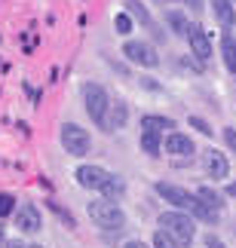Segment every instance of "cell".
Listing matches in <instances>:
<instances>
[{
	"label": "cell",
	"mask_w": 236,
	"mask_h": 248,
	"mask_svg": "<svg viewBox=\"0 0 236 248\" xmlns=\"http://www.w3.org/2000/svg\"><path fill=\"white\" fill-rule=\"evenodd\" d=\"M157 193L163 196L166 202H172L175 208H181V212H193L196 217H203V221H209V224L218 221V212H212V208L205 205L196 193H190V190H184V187H178V184H166V181H159Z\"/></svg>",
	"instance_id": "1"
},
{
	"label": "cell",
	"mask_w": 236,
	"mask_h": 248,
	"mask_svg": "<svg viewBox=\"0 0 236 248\" xmlns=\"http://www.w3.org/2000/svg\"><path fill=\"white\" fill-rule=\"evenodd\" d=\"M83 104H86V113L92 117V123H95L98 129L110 132V120H108L110 101H108V92L101 89L98 83H86V86H83Z\"/></svg>",
	"instance_id": "2"
},
{
	"label": "cell",
	"mask_w": 236,
	"mask_h": 248,
	"mask_svg": "<svg viewBox=\"0 0 236 248\" xmlns=\"http://www.w3.org/2000/svg\"><path fill=\"white\" fill-rule=\"evenodd\" d=\"M159 227H163V233H169L175 239V245H190L196 239V227L190 221V215L184 212H163L159 215Z\"/></svg>",
	"instance_id": "3"
},
{
	"label": "cell",
	"mask_w": 236,
	"mask_h": 248,
	"mask_svg": "<svg viewBox=\"0 0 236 248\" xmlns=\"http://www.w3.org/2000/svg\"><path fill=\"white\" fill-rule=\"evenodd\" d=\"M89 217L101 230H123L126 227V212L114 199H95V202H89Z\"/></svg>",
	"instance_id": "4"
},
{
	"label": "cell",
	"mask_w": 236,
	"mask_h": 248,
	"mask_svg": "<svg viewBox=\"0 0 236 248\" xmlns=\"http://www.w3.org/2000/svg\"><path fill=\"white\" fill-rule=\"evenodd\" d=\"M62 144H64V150H68L71 156H86L89 147H92V138H89V132L83 126H77V123H64L62 126Z\"/></svg>",
	"instance_id": "5"
},
{
	"label": "cell",
	"mask_w": 236,
	"mask_h": 248,
	"mask_svg": "<svg viewBox=\"0 0 236 248\" xmlns=\"http://www.w3.org/2000/svg\"><path fill=\"white\" fill-rule=\"evenodd\" d=\"M123 55L132 62V64H141V68H157L159 64V55L150 43L144 40H129L126 46H123Z\"/></svg>",
	"instance_id": "6"
},
{
	"label": "cell",
	"mask_w": 236,
	"mask_h": 248,
	"mask_svg": "<svg viewBox=\"0 0 236 248\" xmlns=\"http://www.w3.org/2000/svg\"><path fill=\"white\" fill-rule=\"evenodd\" d=\"M16 227H18V233H28V236H34V233L43 227V217H40V212H37L34 202L18 205V212H16Z\"/></svg>",
	"instance_id": "7"
},
{
	"label": "cell",
	"mask_w": 236,
	"mask_h": 248,
	"mask_svg": "<svg viewBox=\"0 0 236 248\" xmlns=\"http://www.w3.org/2000/svg\"><path fill=\"white\" fill-rule=\"evenodd\" d=\"M77 181H80V187H86V190H105V184L110 181V171L101 169V166H80Z\"/></svg>",
	"instance_id": "8"
},
{
	"label": "cell",
	"mask_w": 236,
	"mask_h": 248,
	"mask_svg": "<svg viewBox=\"0 0 236 248\" xmlns=\"http://www.w3.org/2000/svg\"><path fill=\"white\" fill-rule=\"evenodd\" d=\"M187 43H190V52L200 62H205L212 55V40H209V34H205L200 25H190V31H187Z\"/></svg>",
	"instance_id": "9"
},
{
	"label": "cell",
	"mask_w": 236,
	"mask_h": 248,
	"mask_svg": "<svg viewBox=\"0 0 236 248\" xmlns=\"http://www.w3.org/2000/svg\"><path fill=\"white\" fill-rule=\"evenodd\" d=\"M205 171L215 178V181H221V178H227L230 175V163H227V156L221 154V150H205Z\"/></svg>",
	"instance_id": "10"
},
{
	"label": "cell",
	"mask_w": 236,
	"mask_h": 248,
	"mask_svg": "<svg viewBox=\"0 0 236 248\" xmlns=\"http://www.w3.org/2000/svg\"><path fill=\"white\" fill-rule=\"evenodd\" d=\"M212 3V13H215V22H218L224 31H230L236 25V9H233V0H209Z\"/></svg>",
	"instance_id": "11"
},
{
	"label": "cell",
	"mask_w": 236,
	"mask_h": 248,
	"mask_svg": "<svg viewBox=\"0 0 236 248\" xmlns=\"http://www.w3.org/2000/svg\"><path fill=\"white\" fill-rule=\"evenodd\" d=\"M193 141L181 135V132H169L166 135V154H172V156H190L193 154Z\"/></svg>",
	"instance_id": "12"
},
{
	"label": "cell",
	"mask_w": 236,
	"mask_h": 248,
	"mask_svg": "<svg viewBox=\"0 0 236 248\" xmlns=\"http://www.w3.org/2000/svg\"><path fill=\"white\" fill-rule=\"evenodd\" d=\"M166 129H175V123L169 117H157V113H147L141 117V132H154V135H163Z\"/></svg>",
	"instance_id": "13"
},
{
	"label": "cell",
	"mask_w": 236,
	"mask_h": 248,
	"mask_svg": "<svg viewBox=\"0 0 236 248\" xmlns=\"http://www.w3.org/2000/svg\"><path fill=\"white\" fill-rule=\"evenodd\" d=\"M166 22H169V28H172L178 37H187V31H190V22H187V16L181 13V9H169Z\"/></svg>",
	"instance_id": "14"
},
{
	"label": "cell",
	"mask_w": 236,
	"mask_h": 248,
	"mask_svg": "<svg viewBox=\"0 0 236 248\" xmlns=\"http://www.w3.org/2000/svg\"><path fill=\"white\" fill-rule=\"evenodd\" d=\"M221 55H224V64H227V71L230 74H236V40L224 31V37H221Z\"/></svg>",
	"instance_id": "15"
},
{
	"label": "cell",
	"mask_w": 236,
	"mask_h": 248,
	"mask_svg": "<svg viewBox=\"0 0 236 248\" xmlns=\"http://www.w3.org/2000/svg\"><path fill=\"white\" fill-rule=\"evenodd\" d=\"M126 13H129L132 18H138L144 28H154V18H150V13L144 9V3H141V0H126Z\"/></svg>",
	"instance_id": "16"
},
{
	"label": "cell",
	"mask_w": 236,
	"mask_h": 248,
	"mask_svg": "<svg viewBox=\"0 0 236 248\" xmlns=\"http://www.w3.org/2000/svg\"><path fill=\"white\" fill-rule=\"evenodd\" d=\"M159 135H154V132H141V150L150 156H159Z\"/></svg>",
	"instance_id": "17"
},
{
	"label": "cell",
	"mask_w": 236,
	"mask_h": 248,
	"mask_svg": "<svg viewBox=\"0 0 236 248\" xmlns=\"http://www.w3.org/2000/svg\"><path fill=\"white\" fill-rule=\"evenodd\" d=\"M126 117H129L126 101H117L114 110H110V129H123V126H126Z\"/></svg>",
	"instance_id": "18"
},
{
	"label": "cell",
	"mask_w": 236,
	"mask_h": 248,
	"mask_svg": "<svg viewBox=\"0 0 236 248\" xmlns=\"http://www.w3.org/2000/svg\"><path fill=\"white\" fill-rule=\"evenodd\" d=\"M196 196H200L203 202H205V205L212 208V212H221V205H224V202H221V196L215 193L212 187H200V190H196Z\"/></svg>",
	"instance_id": "19"
},
{
	"label": "cell",
	"mask_w": 236,
	"mask_h": 248,
	"mask_svg": "<svg viewBox=\"0 0 236 248\" xmlns=\"http://www.w3.org/2000/svg\"><path fill=\"white\" fill-rule=\"evenodd\" d=\"M101 193H105V199H120L123 193H126V184H123L117 175H110V181L105 184V190H101Z\"/></svg>",
	"instance_id": "20"
},
{
	"label": "cell",
	"mask_w": 236,
	"mask_h": 248,
	"mask_svg": "<svg viewBox=\"0 0 236 248\" xmlns=\"http://www.w3.org/2000/svg\"><path fill=\"white\" fill-rule=\"evenodd\" d=\"M114 28H117V34H129L132 31V16L129 13H120L114 18Z\"/></svg>",
	"instance_id": "21"
},
{
	"label": "cell",
	"mask_w": 236,
	"mask_h": 248,
	"mask_svg": "<svg viewBox=\"0 0 236 248\" xmlns=\"http://www.w3.org/2000/svg\"><path fill=\"white\" fill-rule=\"evenodd\" d=\"M16 212V199L9 196V193H0V217H6V215H13Z\"/></svg>",
	"instance_id": "22"
},
{
	"label": "cell",
	"mask_w": 236,
	"mask_h": 248,
	"mask_svg": "<svg viewBox=\"0 0 236 248\" xmlns=\"http://www.w3.org/2000/svg\"><path fill=\"white\" fill-rule=\"evenodd\" d=\"M154 248H178V245H175V239H172L169 233H163V230H159V233L154 236Z\"/></svg>",
	"instance_id": "23"
},
{
	"label": "cell",
	"mask_w": 236,
	"mask_h": 248,
	"mask_svg": "<svg viewBox=\"0 0 236 248\" xmlns=\"http://www.w3.org/2000/svg\"><path fill=\"white\" fill-rule=\"evenodd\" d=\"M190 126H193V129H200L203 135H212V126H209V123H205L203 117H190Z\"/></svg>",
	"instance_id": "24"
},
{
	"label": "cell",
	"mask_w": 236,
	"mask_h": 248,
	"mask_svg": "<svg viewBox=\"0 0 236 248\" xmlns=\"http://www.w3.org/2000/svg\"><path fill=\"white\" fill-rule=\"evenodd\" d=\"M205 245H209V248H224V242H221L215 233H209V236H205Z\"/></svg>",
	"instance_id": "25"
},
{
	"label": "cell",
	"mask_w": 236,
	"mask_h": 248,
	"mask_svg": "<svg viewBox=\"0 0 236 248\" xmlns=\"http://www.w3.org/2000/svg\"><path fill=\"white\" fill-rule=\"evenodd\" d=\"M224 138H227L230 150H236V129H224Z\"/></svg>",
	"instance_id": "26"
},
{
	"label": "cell",
	"mask_w": 236,
	"mask_h": 248,
	"mask_svg": "<svg viewBox=\"0 0 236 248\" xmlns=\"http://www.w3.org/2000/svg\"><path fill=\"white\" fill-rule=\"evenodd\" d=\"M123 248H147V245L141 242V239H132V242H126V245H123Z\"/></svg>",
	"instance_id": "27"
},
{
	"label": "cell",
	"mask_w": 236,
	"mask_h": 248,
	"mask_svg": "<svg viewBox=\"0 0 236 248\" xmlns=\"http://www.w3.org/2000/svg\"><path fill=\"white\" fill-rule=\"evenodd\" d=\"M6 248H28L22 239H13V242H6Z\"/></svg>",
	"instance_id": "28"
},
{
	"label": "cell",
	"mask_w": 236,
	"mask_h": 248,
	"mask_svg": "<svg viewBox=\"0 0 236 248\" xmlns=\"http://www.w3.org/2000/svg\"><path fill=\"white\" fill-rule=\"evenodd\" d=\"M0 248H6V230H3V224H0Z\"/></svg>",
	"instance_id": "29"
},
{
	"label": "cell",
	"mask_w": 236,
	"mask_h": 248,
	"mask_svg": "<svg viewBox=\"0 0 236 248\" xmlns=\"http://www.w3.org/2000/svg\"><path fill=\"white\" fill-rule=\"evenodd\" d=\"M187 6H190V9H203V0H187Z\"/></svg>",
	"instance_id": "30"
},
{
	"label": "cell",
	"mask_w": 236,
	"mask_h": 248,
	"mask_svg": "<svg viewBox=\"0 0 236 248\" xmlns=\"http://www.w3.org/2000/svg\"><path fill=\"white\" fill-rule=\"evenodd\" d=\"M28 248H40V245H28Z\"/></svg>",
	"instance_id": "31"
}]
</instances>
